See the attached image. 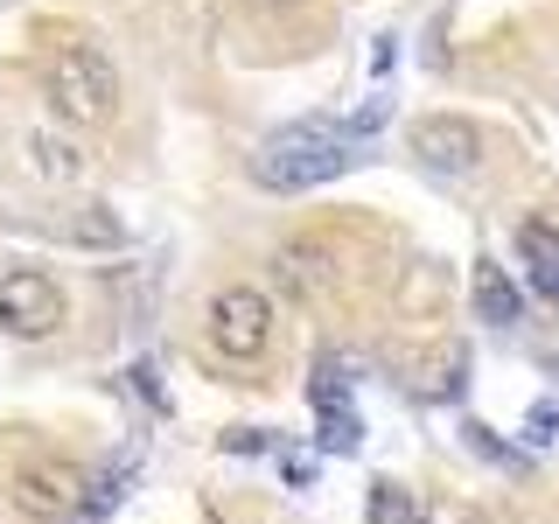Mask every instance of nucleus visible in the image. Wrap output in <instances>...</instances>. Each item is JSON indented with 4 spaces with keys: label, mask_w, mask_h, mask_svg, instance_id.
I'll use <instances>...</instances> for the list:
<instances>
[{
    "label": "nucleus",
    "mask_w": 559,
    "mask_h": 524,
    "mask_svg": "<svg viewBox=\"0 0 559 524\" xmlns=\"http://www.w3.org/2000/svg\"><path fill=\"white\" fill-rule=\"evenodd\" d=\"M413 517H419V511H413L406 489H392V483L371 489V524H413Z\"/></svg>",
    "instance_id": "ddd939ff"
},
{
    "label": "nucleus",
    "mask_w": 559,
    "mask_h": 524,
    "mask_svg": "<svg viewBox=\"0 0 559 524\" xmlns=\"http://www.w3.org/2000/svg\"><path fill=\"white\" fill-rule=\"evenodd\" d=\"M476 314L489 329H511L518 314H524V294H518V279L503 273V266H476Z\"/></svg>",
    "instance_id": "0eeeda50"
},
{
    "label": "nucleus",
    "mask_w": 559,
    "mask_h": 524,
    "mask_svg": "<svg viewBox=\"0 0 559 524\" xmlns=\"http://www.w3.org/2000/svg\"><path fill=\"white\" fill-rule=\"evenodd\" d=\"M259 8H273V0H259Z\"/></svg>",
    "instance_id": "f3484780"
},
{
    "label": "nucleus",
    "mask_w": 559,
    "mask_h": 524,
    "mask_svg": "<svg viewBox=\"0 0 559 524\" xmlns=\"http://www.w3.org/2000/svg\"><path fill=\"white\" fill-rule=\"evenodd\" d=\"M308 398H314V413L349 406V378H343V364H322V371H314V384H308Z\"/></svg>",
    "instance_id": "f8f14e48"
},
{
    "label": "nucleus",
    "mask_w": 559,
    "mask_h": 524,
    "mask_svg": "<svg viewBox=\"0 0 559 524\" xmlns=\"http://www.w3.org/2000/svg\"><path fill=\"white\" fill-rule=\"evenodd\" d=\"M0 329L22 343H43L63 329V287L43 266H8L0 273Z\"/></svg>",
    "instance_id": "7ed1b4c3"
},
{
    "label": "nucleus",
    "mask_w": 559,
    "mask_h": 524,
    "mask_svg": "<svg viewBox=\"0 0 559 524\" xmlns=\"http://www.w3.org/2000/svg\"><path fill=\"white\" fill-rule=\"evenodd\" d=\"M35 154H43V175H57V182H70V175H78V154L57 147V140H35Z\"/></svg>",
    "instance_id": "4468645a"
},
{
    "label": "nucleus",
    "mask_w": 559,
    "mask_h": 524,
    "mask_svg": "<svg viewBox=\"0 0 559 524\" xmlns=\"http://www.w3.org/2000/svg\"><path fill=\"white\" fill-rule=\"evenodd\" d=\"M43 84L70 127H105L119 112V70L98 43H57L43 63Z\"/></svg>",
    "instance_id": "f03ea898"
},
{
    "label": "nucleus",
    "mask_w": 559,
    "mask_h": 524,
    "mask_svg": "<svg viewBox=\"0 0 559 524\" xmlns=\"http://www.w3.org/2000/svg\"><path fill=\"white\" fill-rule=\"evenodd\" d=\"M78 503H84V468H78V462H57V454H43V462H28L22 476H14V511L35 517V524L78 517Z\"/></svg>",
    "instance_id": "39448f33"
},
{
    "label": "nucleus",
    "mask_w": 559,
    "mask_h": 524,
    "mask_svg": "<svg viewBox=\"0 0 559 524\" xmlns=\"http://www.w3.org/2000/svg\"><path fill=\"white\" fill-rule=\"evenodd\" d=\"M524 427H532V441H552V427H559V398H538Z\"/></svg>",
    "instance_id": "2eb2a0df"
},
{
    "label": "nucleus",
    "mask_w": 559,
    "mask_h": 524,
    "mask_svg": "<svg viewBox=\"0 0 559 524\" xmlns=\"http://www.w3.org/2000/svg\"><path fill=\"white\" fill-rule=\"evenodd\" d=\"M392 57H399V43H392V35H384V43L371 49V70H378V78H384V70H392Z\"/></svg>",
    "instance_id": "dca6fc26"
},
{
    "label": "nucleus",
    "mask_w": 559,
    "mask_h": 524,
    "mask_svg": "<svg viewBox=\"0 0 559 524\" xmlns=\"http://www.w3.org/2000/svg\"><path fill=\"white\" fill-rule=\"evenodd\" d=\"M273 266H280V279H287L294 294H314L329 273H336V266H329V252H322V245H287V252H280Z\"/></svg>",
    "instance_id": "1a4fd4ad"
},
{
    "label": "nucleus",
    "mask_w": 559,
    "mask_h": 524,
    "mask_svg": "<svg viewBox=\"0 0 559 524\" xmlns=\"http://www.w3.org/2000/svg\"><path fill=\"white\" fill-rule=\"evenodd\" d=\"M413 147L427 154L433 168H454V175H468V168H476V154H483V133L468 127V119H419Z\"/></svg>",
    "instance_id": "423d86ee"
},
{
    "label": "nucleus",
    "mask_w": 559,
    "mask_h": 524,
    "mask_svg": "<svg viewBox=\"0 0 559 524\" xmlns=\"http://www.w3.org/2000/svg\"><path fill=\"white\" fill-rule=\"evenodd\" d=\"M413 524H427V517H413Z\"/></svg>",
    "instance_id": "a211bd4d"
},
{
    "label": "nucleus",
    "mask_w": 559,
    "mask_h": 524,
    "mask_svg": "<svg viewBox=\"0 0 559 524\" xmlns=\"http://www.w3.org/2000/svg\"><path fill=\"white\" fill-rule=\"evenodd\" d=\"M322 448H329V454H357V448H364V427H357V413H349V406L322 413Z\"/></svg>",
    "instance_id": "9b49d317"
},
{
    "label": "nucleus",
    "mask_w": 559,
    "mask_h": 524,
    "mask_svg": "<svg viewBox=\"0 0 559 524\" xmlns=\"http://www.w3.org/2000/svg\"><path fill=\"white\" fill-rule=\"evenodd\" d=\"M210 343H217V357H231V364L266 357V343H273V301L259 287H224L217 301H210Z\"/></svg>",
    "instance_id": "20e7f679"
},
{
    "label": "nucleus",
    "mask_w": 559,
    "mask_h": 524,
    "mask_svg": "<svg viewBox=\"0 0 559 524\" xmlns=\"http://www.w3.org/2000/svg\"><path fill=\"white\" fill-rule=\"evenodd\" d=\"M518 252L532 259V279H559V231H552V224H524Z\"/></svg>",
    "instance_id": "9d476101"
},
{
    "label": "nucleus",
    "mask_w": 559,
    "mask_h": 524,
    "mask_svg": "<svg viewBox=\"0 0 559 524\" xmlns=\"http://www.w3.org/2000/svg\"><path fill=\"white\" fill-rule=\"evenodd\" d=\"M127 489H133V462H119V468H105L98 483H84V503H78V524H105L127 503Z\"/></svg>",
    "instance_id": "6e6552de"
},
{
    "label": "nucleus",
    "mask_w": 559,
    "mask_h": 524,
    "mask_svg": "<svg viewBox=\"0 0 559 524\" xmlns=\"http://www.w3.org/2000/svg\"><path fill=\"white\" fill-rule=\"evenodd\" d=\"M349 162H357V127L349 119H294V127H280L259 140V154H252V182L259 189H314V182H329V175H343Z\"/></svg>",
    "instance_id": "f257e3e1"
}]
</instances>
